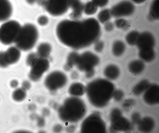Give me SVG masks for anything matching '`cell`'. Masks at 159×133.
<instances>
[{"mask_svg":"<svg viewBox=\"0 0 159 133\" xmlns=\"http://www.w3.org/2000/svg\"><path fill=\"white\" fill-rule=\"evenodd\" d=\"M56 33L62 44L79 50L89 47L98 40L101 29L99 22L93 17L82 20L65 19L57 24Z\"/></svg>","mask_w":159,"mask_h":133,"instance_id":"1","label":"cell"},{"mask_svg":"<svg viewBox=\"0 0 159 133\" xmlns=\"http://www.w3.org/2000/svg\"><path fill=\"white\" fill-rule=\"evenodd\" d=\"M114 84L107 79L98 78L89 82L85 87L88 99L93 106L102 108L112 98L115 90Z\"/></svg>","mask_w":159,"mask_h":133,"instance_id":"2","label":"cell"},{"mask_svg":"<svg viewBox=\"0 0 159 133\" xmlns=\"http://www.w3.org/2000/svg\"><path fill=\"white\" fill-rule=\"evenodd\" d=\"M86 105L83 100L73 96L66 99L58 111V115L63 121L70 122H77L85 116Z\"/></svg>","mask_w":159,"mask_h":133,"instance_id":"3","label":"cell"},{"mask_svg":"<svg viewBox=\"0 0 159 133\" xmlns=\"http://www.w3.org/2000/svg\"><path fill=\"white\" fill-rule=\"evenodd\" d=\"M39 36V31L36 26L31 23H26L21 26L19 36L15 43L20 51H29L35 46Z\"/></svg>","mask_w":159,"mask_h":133,"instance_id":"4","label":"cell"},{"mask_svg":"<svg viewBox=\"0 0 159 133\" xmlns=\"http://www.w3.org/2000/svg\"><path fill=\"white\" fill-rule=\"evenodd\" d=\"M21 25L14 20H7L0 27V42L8 45L15 43L20 33Z\"/></svg>","mask_w":159,"mask_h":133,"instance_id":"5","label":"cell"},{"mask_svg":"<svg viewBox=\"0 0 159 133\" xmlns=\"http://www.w3.org/2000/svg\"><path fill=\"white\" fill-rule=\"evenodd\" d=\"M100 58L91 51H87L79 54L76 66L77 69L85 72L88 78L92 77L94 74V68L100 62Z\"/></svg>","mask_w":159,"mask_h":133,"instance_id":"6","label":"cell"},{"mask_svg":"<svg viewBox=\"0 0 159 133\" xmlns=\"http://www.w3.org/2000/svg\"><path fill=\"white\" fill-rule=\"evenodd\" d=\"M81 131L83 133H106V126L100 114L94 113L83 121L81 126Z\"/></svg>","mask_w":159,"mask_h":133,"instance_id":"7","label":"cell"},{"mask_svg":"<svg viewBox=\"0 0 159 133\" xmlns=\"http://www.w3.org/2000/svg\"><path fill=\"white\" fill-rule=\"evenodd\" d=\"M110 130L112 132H129L132 129V124L122 115L121 111L115 108L111 111L110 116Z\"/></svg>","mask_w":159,"mask_h":133,"instance_id":"8","label":"cell"},{"mask_svg":"<svg viewBox=\"0 0 159 133\" xmlns=\"http://www.w3.org/2000/svg\"><path fill=\"white\" fill-rule=\"evenodd\" d=\"M71 0H46L43 6L46 11L55 17L61 16L70 8Z\"/></svg>","mask_w":159,"mask_h":133,"instance_id":"9","label":"cell"},{"mask_svg":"<svg viewBox=\"0 0 159 133\" xmlns=\"http://www.w3.org/2000/svg\"><path fill=\"white\" fill-rule=\"evenodd\" d=\"M67 82L66 75L61 71L57 70L49 73L46 77L44 83L48 90L54 91L64 87Z\"/></svg>","mask_w":159,"mask_h":133,"instance_id":"10","label":"cell"},{"mask_svg":"<svg viewBox=\"0 0 159 133\" xmlns=\"http://www.w3.org/2000/svg\"><path fill=\"white\" fill-rule=\"evenodd\" d=\"M49 66V62L47 58L38 56L30 66L31 69L29 74V78L34 81L39 80L48 70Z\"/></svg>","mask_w":159,"mask_h":133,"instance_id":"11","label":"cell"},{"mask_svg":"<svg viewBox=\"0 0 159 133\" xmlns=\"http://www.w3.org/2000/svg\"><path fill=\"white\" fill-rule=\"evenodd\" d=\"M110 10L112 16L117 18L132 15L135 11V6L131 1L123 0L114 5Z\"/></svg>","mask_w":159,"mask_h":133,"instance_id":"12","label":"cell"},{"mask_svg":"<svg viewBox=\"0 0 159 133\" xmlns=\"http://www.w3.org/2000/svg\"><path fill=\"white\" fill-rule=\"evenodd\" d=\"M143 99L147 104L154 105L159 103V86L156 83H150L143 93Z\"/></svg>","mask_w":159,"mask_h":133,"instance_id":"13","label":"cell"},{"mask_svg":"<svg viewBox=\"0 0 159 133\" xmlns=\"http://www.w3.org/2000/svg\"><path fill=\"white\" fill-rule=\"evenodd\" d=\"M156 40L153 35L150 32L145 31L139 33L136 46L139 50L148 48H154Z\"/></svg>","mask_w":159,"mask_h":133,"instance_id":"14","label":"cell"},{"mask_svg":"<svg viewBox=\"0 0 159 133\" xmlns=\"http://www.w3.org/2000/svg\"><path fill=\"white\" fill-rule=\"evenodd\" d=\"M20 50L16 46H11L4 51V57L9 65L17 63L21 56Z\"/></svg>","mask_w":159,"mask_h":133,"instance_id":"15","label":"cell"},{"mask_svg":"<svg viewBox=\"0 0 159 133\" xmlns=\"http://www.w3.org/2000/svg\"><path fill=\"white\" fill-rule=\"evenodd\" d=\"M12 12V5L9 0H0V22L7 20Z\"/></svg>","mask_w":159,"mask_h":133,"instance_id":"16","label":"cell"},{"mask_svg":"<svg viewBox=\"0 0 159 133\" xmlns=\"http://www.w3.org/2000/svg\"><path fill=\"white\" fill-rule=\"evenodd\" d=\"M137 125L138 129L140 131L148 133L151 132L154 129L155 122L151 117H145L141 118Z\"/></svg>","mask_w":159,"mask_h":133,"instance_id":"17","label":"cell"},{"mask_svg":"<svg viewBox=\"0 0 159 133\" xmlns=\"http://www.w3.org/2000/svg\"><path fill=\"white\" fill-rule=\"evenodd\" d=\"M84 4L81 0H71L70 7L72 11L70 17L72 20H78L83 12Z\"/></svg>","mask_w":159,"mask_h":133,"instance_id":"18","label":"cell"},{"mask_svg":"<svg viewBox=\"0 0 159 133\" xmlns=\"http://www.w3.org/2000/svg\"><path fill=\"white\" fill-rule=\"evenodd\" d=\"M103 74L109 80H114L119 76L120 71L119 68L116 65L110 64L107 65L103 70Z\"/></svg>","mask_w":159,"mask_h":133,"instance_id":"19","label":"cell"},{"mask_svg":"<svg viewBox=\"0 0 159 133\" xmlns=\"http://www.w3.org/2000/svg\"><path fill=\"white\" fill-rule=\"evenodd\" d=\"M138 56L143 62H150L152 61L156 56V53L153 48H145L139 50Z\"/></svg>","mask_w":159,"mask_h":133,"instance_id":"20","label":"cell"},{"mask_svg":"<svg viewBox=\"0 0 159 133\" xmlns=\"http://www.w3.org/2000/svg\"><path fill=\"white\" fill-rule=\"evenodd\" d=\"M145 68L144 62L140 59L133 60L128 65V69L129 71L134 75H138L141 73L144 70Z\"/></svg>","mask_w":159,"mask_h":133,"instance_id":"21","label":"cell"},{"mask_svg":"<svg viewBox=\"0 0 159 133\" xmlns=\"http://www.w3.org/2000/svg\"><path fill=\"white\" fill-rule=\"evenodd\" d=\"M159 0H153L149 8L148 18L151 21L158 20L159 19Z\"/></svg>","mask_w":159,"mask_h":133,"instance_id":"22","label":"cell"},{"mask_svg":"<svg viewBox=\"0 0 159 133\" xmlns=\"http://www.w3.org/2000/svg\"><path fill=\"white\" fill-rule=\"evenodd\" d=\"M69 93L73 96L77 97L83 95L85 92V87L80 82H75L70 85Z\"/></svg>","mask_w":159,"mask_h":133,"instance_id":"23","label":"cell"},{"mask_svg":"<svg viewBox=\"0 0 159 133\" xmlns=\"http://www.w3.org/2000/svg\"><path fill=\"white\" fill-rule=\"evenodd\" d=\"M52 49L50 44L46 42H42L38 46L36 53L40 57L47 58L51 54Z\"/></svg>","mask_w":159,"mask_h":133,"instance_id":"24","label":"cell"},{"mask_svg":"<svg viewBox=\"0 0 159 133\" xmlns=\"http://www.w3.org/2000/svg\"><path fill=\"white\" fill-rule=\"evenodd\" d=\"M126 45L125 43L121 40H116L113 43L111 51L113 54L115 56L120 57L125 52Z\"/></svg>","mask_w":159,"mask_h":133,"instance_id":"25","label":"cell"},{"mask_svg":"<svg viewBox=\"0 0 159 133\" xmlns=\"http://www.w3.org/2000/svg\"><path fill=\"white\" fill-rule=\"evenodd\" d=\"M150 83L147 79L141 80L134 86L132 90V93L135 96L141 95L144 92Z\"/></svg>","mask_w":159,"mask_h":133,"instance_id":"26","label":"cell"},{"mask_svg":"<svg viewBox=\"0 0 159 133\" xmlns=\"http://www.w3.org/2000/svg\"><path fill=\"white\" fill-rule=\"evenodd\" d=\"M139 33L135 30L129 32L125 37V40L127 44L131 46L136 45Z\"/></svg>","mask_w":159,"mask_h":133,"instance_id":"27","label":"cell"},{"mask_svg":"<svg viewBox=\"0 0 159 133\" xmlns=\"http://www.w3.org/2000/svg\"><path fill=\"white\" fill-rule=\"evenodd\" d=\"M79 55L77 52L73 51L70 52L68 55L65 65L66 68L69 69L76 65Z\"/></svg>","mask_w":159,"mask_h":133,"instance_id":"28","label":"cell"},{"mask_svg":"<svg viewBox=\"0 0 159 133\" xmlns=\"http://www.w3.org/2000/svg\"><path fill=\"white\" fill-rule=\"evenodd\" d=\"M112 17L110 10L105 9L102 10L97 16L98 21L102 24H104L109 21Z\"/></svg>","mask_w":159,"mask_h":133,"instance_id":"29","label":"cell"},{"mask_svg":"<svg viewBox=\"0 0 159 133\" xmlns=\"http://www.w3.org/2000/svg\"><path fill=\"white\" fill-rule=\"evenodd\" d=\"M98 7L91 1H89L84 4L83 12L87 15H92L96 13Z\"/></svg>","mask_w":159,"mask_h":133,"instance_id":"30","label":"cell"},{"mask_svg":"<svg viewBox=\"0 0 159 133\" xmlns=\"http://www.w3.org/2000/svg\"><path fill=\"white\" fill-rule=\"evenodd\" d=\"M26 96V91L22 87L18 88L16 89L12 94L13 99L17 102L23 101L25 99Z\"/></svg>","mask_w":159,"mask_h":133,"instance_id":"31","label":"cell"},{"mask_svg":"<svg viewBox=\"0 0 159 133\" xmlns=\"http://www.w3.org/2000/svg\"><path fill=\"white\" fill-rule=\"evenodd\" d=\"M114 25L119 29H123L126 28L128 25L127 21L122 18H117L114 22Z\"/></svg>","mask_w":159,"mask_h":133,"instance_id":"32","label":"cell"},{"mask_svg":"<svg viewBox=\"0 0 159 133\" xmlns=\"http://www.w3.org/2000/svg\"><path fill=\"white\" fill-rule=\"evenodd\" d=\"M124 93L123 91L120 89H115L113 93L112 98L116 102H120L123 98Z\"/></svg>","mask_w":159,"mask_h":133,"instance_id":"33","label":"cell"},{"mask_svg":"<svg viewBox=\"0 0 159 133\" xmlns=\"http://www.w3.org/2000/svg\"><path fill=\"white\" fill-rule=\"evenodd\" d=\"M104 47V42L101 40H98L94 43V49L97 52H101L103 50Z\"/></svg>","mask_w":159,"mask_h":133,"instance_id":"34","label":"cell"},{"mask_svg":"<svg viewBox=\"0 0 159 133\" xmlns=\"http://www.w3.org/2000/svg\"><path fill=\"white\" fill-rule=\"evenodd\" d=\"M39 24L41 26H44L47 25L49 22L48 17L45 15H41L39 17L37 20Z\"/></svg>","mask_w":159,"mask_h":133,"instance_id":"35","label":"cell"},{"mask_svg":"<svg viewBox=\"0 0 159 133\" xmlns=\"http://www.w3.org/2000/svg\"><path fill=\"white\" fill-rule=\"evenodd\" d=\"M38 56L36 53L31 52L29 53L26 58V63L27 65L30 66L31 64Z\"/></svg>","mask_w":159,"mask_h":133,"instance_id":"36","label":"cell"},{"mask_svg":"<svg viewBox=\"0 0 159 133\" xmlns=\"http://www.w3.org/2000/svg\"><path fill=\"white\" fill-rule=\"evenodd\" d=\"M134 100L131 99H126L122 104V107L125 109H129L132 107L135 104Z\"/></svg>","mask_w":159,"mask_h":133,"instance_id":"37","label":"cell"},{"mask_svg":"<svg viewBox=\"0 0 159 133\" xmlns=\"http://www.w3.org/2000/svg\"><path fill=\"white\" fill-rule=\"evenodd\" d=\"M91 1L98 7H102L108 4L109 0H91Z\"/></svg>","mask_w":159,"mask_h":133,"instance_id":"38","label":"cell"},{"mask_svg":"<svg viewBox=\"0 0 159 133\" xmlns=\"http://www.w3.org/2000/svg\"><path fill=\"white\" fill-rule=\"evenodd\" d=\"M9 65L7 63L4 57V51H0V67L5 68L8 66Z\"/></svg>","mask_w":159,"mask_h":133,"instance_id":"39","label":"cell"},{"mask_svg":"<svg viewBox=\"0 0 159 133\" xmlns=\"http://www.w3.org/2000/svg\"><path fill=\"white\" fill-rule=\"evenodd\" d=\"M141 119L140 115L138 112L134 113L131 115V120L132 124L137 125Z\"/></svg>","mask_w":159,"mask_h":133,"instance_id":"40","label":"cell"},{"mask_svg":"<svg viewBox=\"0 0 159 133\" xmlns=\"http://www.w3.org/2000/svg\"><path fill=\"white\" fill-rule=\"evenodd\" d=\"M104 29L107 32L112 31L114 28V24L110 21H108L104 24Z\"/></svg>","mask_w":159,"mask_h":133,"instance_id":"41","label":"cell"},{"mask_svg":"<svg viewBox=\"0 0 159 133\" xmlns=\"http://www.w3.org/2000/svg\"><path fill=\"white\" fill-rule=\"evenodd\" d=\"M22 88L25 91L29 90L31 87L30 83L28 81H24L21 84Z\"/></svg>","mask_w":159,"mask_h":133,"instance_id":"42","label":"cell"},{"mask_svg":"<svg viewBox=\"0 0 159 133\" xmlns=\"http://www.w3.org/2000/svg\"><path fill=\"white\" fill-rule=\"evenodd\" d=\"M19 84L18 81L16 80H13L10 82L11 86L13 88H16Z\"/></svg>","mask_w":159,"mask_h":133,"instance_id":"43","label":"cell"},{"mask_svg":"<svg viewBox=\"0 0 159 133\" xmlns=\"http://www.w3.org/2000/svg\"><path fill=\"white\" fill-rule=\"evenodd\" d=\"M133 2L138 4H139L145 2L147 0H131Z\"/></svg>","mask_w":159,"mask_h":133,"instance_id":"44","label":"cell"},{"mask_svg":"<svg viewBox=\"0 0 159 133\" xmlns=\"http://www.w3.org/2000/svg\"><path fill=\"white\" fill-rule=\"evenodd\" d=\"M25 1L28 4L32 5L36 3L37 0H25Z\"/></svg>","mask_w":159,"mask_h":133,"instance_id":"45","label":"cell"},{"mask_svg":"<svg viewBox=\"0 0 159 133\" xmlns=\"http://www.w3.org/2000/svg\"><path fill=\"white\" fill-rule=\"evenodd\" d=\"M45 0H37L36 2L39 5L43 6Z\"/></svg>","mask_w":159,"mask_h":133,"instance_id":"46","label":"cell"}]
</instances>
